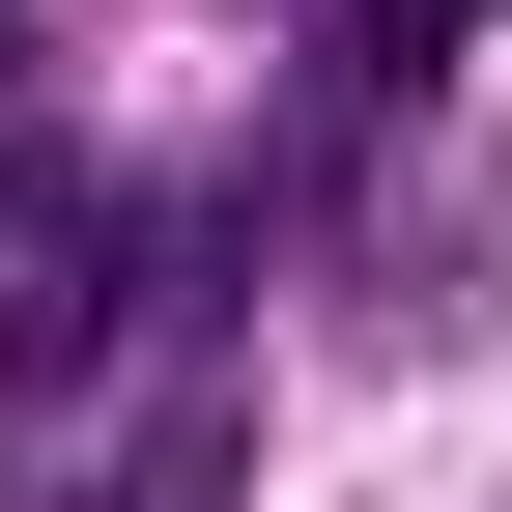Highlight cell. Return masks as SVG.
<instances>
[{
	"instance_id": "cell-1",
	"label": "cell",
	"mask_w": 512,
	"mask_h": 512,
	"mask_svg": "<svg viewBox=\"0 0 512 512\" xmlns=\"http://www.w3.org/2000/svg\"><path fill=\"white\" fill-rule=\"evenodd\" d=\"M512 313V171H399L370 200V342H484Z\"/></svg>"
}]
</instances>
